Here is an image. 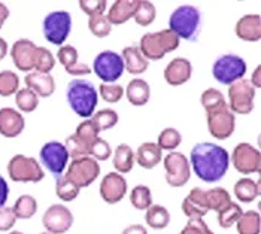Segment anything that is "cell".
I'll use <instances>...</instances> for the list:
<instances>
[{
	"label": "cell",
	"instance_id": "26",
	"mask_svg": "<svg viewBox=\"0 0 261 234\" xmlns=\"http://www.w3.org/2000/svg\"><path fill=\"white\" fill-rule=\"evenodd\" d=\"M125 96L133 106H143L149 101L151 88L149 84L141 78L132 79L125 88Z\"/></svg>",
	"mask_w": 261,
	"mask_h": 234
},
{
	"label": "cell",
	"instance_id": "33",
	"mask_svg": "<svg viewBox=\"0 0 261 234\" xmlns=\"http://www.w3.org/2000/svg\"><path fill=\"white\" fill-rule=\"evenodd\" d=\"M200 103L206 114H209L212 111H217V109H220V108L227 105L224 94H222L220 90H217V88H207V90H204L200 96Z\"/></svg>",
	"mask_w": 261,
	"mask_h": 234
},
{
	"label": "cell",
	"instance_id": "10",
	"mask_svg": "<svg viewBox=\"0 0 261 234\" xmlns=\"http://www.w3.org/2000/svg\"><path fill=\"white\" fill-rule=\"evenodd\" d=\"M255 88L249 79H241L228 87V108L233 114L248 115L254 111Z\"/></svg>",
	"mask_w": 261,
	"mask_h": 234
},
{
	"label": "cell",
	"instance_id": "3",
	"mask_svg": "<svg viewBox=\"0 0 261 234\" xmlns=\"http://www.w3.org/2000/svg\"><path fill=\"white\" fill-rule=\"evenodd\" d=\"M201 14L193 5L178 6L169 17V30L179 39L196 42L200 35Z\"/></svg>",
	"mask_w": 261,
	"mask_h": 234
},
{
	"label": "cell",
	"instance_id": "28",
	"mask_svg": "<svg viewBox=\"0 0 261 234\" xmlns=\"http://www.w3.org/2000/svg\"><path fill=\"white\" fill-rule=\"evenodd\" d=\"M234 195L242 203H251L260 195V185L251 177H242L234 184Z\"/></svg>",
	"mask_w": 261,
	"mask_h": 234
},
{
	"label": "cell",
	"instance_id": "14",
	"mask_svg": "<svg viewBox=\"0 0 261 234\" xmlns=\"http://www.w3.org/2000/svg\"><path fill=\"white\" fill-rule=\"evenodd\" d=\"M206 121H207V130L211 136L218 140H225L234 133L236 118H234V114L230 111L228 105L206 114Z\"/></svg>",
	"mask_w": 261,
	"mask_h": 234
},
{
	"label": "cell",
	"instance_id": "5",
	"mask_svg": "<svg viewBox=\"0 0 261 234\" xmlns=\"http://www.w3.org/2000/svg\"><path fill=\"white\" fill-rule=\"evenodd\" d=\"M8 175L14 182L38 184L45 177V172L36 158L17 154L8 163Z\"/></svg>",
	"mask_w": 261,
	"mask_h": 234
},
{
	"label": "cell",
	"instance_id": "16",
	"mask_svg": "<svg viewBox=\"0 0 261 234\" xmlns=\"http://www.w3.org/2000/svg\"><path fill=\"white\" fill-rule=\"evenodd\" d=\"M101 200L108 204H117L127 194V180L117 172H111L101 179L99 188Z\"/></svg>",
	"mask_w": 261,
	"mask_h": 234
},
{
	"label": "cell",
	"instance_id": "55",
	"mask_svg": "<svg viewBox=\"0 0 261 234\" xmlns=\"http://www.w3.org/2000/svg\"><path fill=\"white\" fill-rule=\"evenodd\" d=\"M249 82H251V85H252L254 88H261V67L260 66H257V67H255V70H254V73H252V78L249 79Z\"/></svg>",
	"mask_w": 261,
	"mask_h": 234
},
{
	"label": "cell",
	"instance_id": "45",
	"mask_svg": "<svg viewBox=\"0 0 261 234\" xmlns=\"http://www.w3.org/2000/svg\"><path fill=\"white\" fill-rule=\"evenodd\" d=\"M99 128H97V125L93 122V119H85V121H82L80 125L76 127V132H75V135L78 137H81L85 143H88V145H91L97 137H99Z\"/></svg>",
	"mask_w": 261,
	"mask_h": 234
},
{
	"label": "cell",
	"instance_id": "49",
	"mask_svg": "<svg viewBox=\"0 0 261 234\" xmlns=\"http://www.w3.org/2000/svg\"><path fill=\"white\" fill-rule=\"evenodd\" d=\"M57 59L63 64V67L67 70L78 63V51L72 45H61L57 53Z\"/></svg>",
	"mask_w": 261,
	"mask_h": 234
},
{
	"label": "cell",
	"instance_id": "52",
	"mask_svg": "<svg viewBox=\"0 0 261 234\" xmlns=\"http://www.w3.org/2000/svg\"><path fill=\"white\" fill-rule=\"evenodd\" d=\"M69 75H72V76H84V75H90L93 70H91V67L88 66V64H85V63H76L73 67H70V69H67L66 70Z\"/></svg>",
	"mask_w": 261,
	"mask_h": 234
},
{
	"label": "cell",
	"instance_id": "11",
	"mask_svg": "<svg viewBox=\"0 0 261 234\" xmlns=\"http://www.w3.org/2000/svg\"><path fill=\"white\" fill-rule=\"evenodd\" d=\"M163 164H164V177L166 182L173 187V188H179L184 187L190 177H191V166L188 158L176 151L169 152L167 155L163 158Z\"/></svg>",
	"mask_w": 261,
	"mask_h": 234
},
{
	"label": "cell",
	"instance_id": "7",
	"mask_svg": "<svg viewBox=\"0 0 261 234\" xmlns=\"http://www.w3.org/2000/svg\"><path fill=\"white\" fill-rule=\"evenodd\" d=\"M72 17L67 11H54L49 12L42 22L43 38L53 45L61 46L70 35Z\"/></svg>",
	"mask_w": 261,
	"mask_h": 234
},
{
	"label": "cell",
	"instance_id": "42",
	"mask_svg": "<svg viewBox=\"0 0 261 234\" xmlns=\"http://www.w3.org/2000/svg\"><path fill=\"white\" fill-rule=\"evenodd\" d=\"M91 119L97 125L99 132H105L118 124V114L114 109H101L99 112H94Z\"/></svg>",
	"mask_w": 261,
	"mask_h": 234
},
{
	"label": "cell",
	"instance_id": "50",
	"mask_svg": "<svg viewBox=\"0 0 261 234\" xmlns=\"http://www.w3.org/2000/svg\"><path fill=\"white\" fill-rule=\"evenodd\" d=\"M179 234H214L203 219H188L187 225Z\"/></svg>",
	"mask_w": 261,
	"mask_h": 234
},
{
	"label": "cell",
	"instance_id": "13",
	"mask_svg": "<svg viewBox=\"0 0 261 234\" xmlns=\"http://www.w3.org/2000/svg\"><path fill=\"white\" fill-rule=\"evenodd\" d=\"M230 161L233 163L234 169L242 175H254L258 173L261 169L260 151L246 142L236 145V148L231 152Z\"/></svg>",
	"mask_w": 261,
	"mask_h": 234
},
{
	"label": "cell",
	"instance_id": "22",
	"mask_svg": "<svg viewBox=\"0 0 261 234\" xmlns=\"http://www.w3.org/2000/svg\"><path fill=\"white\" fill-rule=\"evenodd\" d=\"M25 87L30 88L38 97H49L56 91V81L49 73L30 72L25 78Z\"/></svg>",
	"mask_w": 261,
	"mask_h": 234
},
{
	"label": "cell",
	"instance_id": "6",
	"mask_svg": "<svg viewBox=\"0 0 261 234\" xmlns=\"http://www.w3.org/2000/svg\"><path fill=\"white\" fill-rule=\"evenodd\" d=\"M246 61L236 54H224L214 61L212 76L221 85H231L241 81L246 73Z\"/></svg>",
	"mask_w": 261,
	"mask_h": 234
},
{
	"label": "cell",
	"instance_id": "54",
	"mask_svg": "<svg viewBox=\"0 0 261 234\" xmlns=\"http://www.w3.org/2000/svg\"><path fill=\"white\" fill-rule=\"evenodd\" d=\"M121 234H148V230L142 224H133V225L125 227Z\"/></svg>",
	"mask_w": 261,
	"mask_h": 234
},
{
	"label": "cell",
	"instance_id": "57",
	"mask_svg": "<svg viewBox=\"0 0 261 234\" xmlns=\"http://www.w3.org/2000/svg\"><path fill=\"white\" fill-rule=\"evenodd\" d=\"M6 54H8V42L3 38H0V60L5 59Z\"/></svg>",
	"mask_w": 261,
	"mask_h": 234
},
{
	"label": "cell",
	"instance_id": "9",
	"mask_svg": "<svg viewBox=\"0 0 261 234\" xmlns=\"http://www.w3.org/2000/svg\"><path fill=\"white\" fill-rule=\"evenodd\" d=\"M103 84H115L124 73V61L115 51H103L96 56L91 69Z\"/></svg>",
	"mask_w": 261,
	"mask_h": 234
},
{
	"label": "cell",
	"instance_id": "23",
	"mask_svg": "<svg viewBox=\"0 0 261 234\" xmlns=\"http://www.w3.org/2000/svg\"><path fill=\"white\" fill-rule=\"evenodd\" d=\"M121 57L124 61V69L130 75H142L148 70L149 61L142 56L138 45H128L122 49Z\"/></svg>",
	"mask_w": 261,
	"mask_h": 234
},
{
	"label": "cell",
	"instance_id": "53",
	"mask_svg": "<svg viewBox=\"0 0 261 234\" xmlns=\"http://www.w3.org/2000/svg\"><path fill=\"white\" fill-rule=\"evenodd\" d=\"M8 197H9V185L6 182V179L0 175V207L6 206Z\"/></svg>",
	"mask_w": 261,
	"mask_h": 234
},
{
	"label": "cell",
	"instance_id": "17",
	"mask_svg": "<svg viewBox=\"0 0 261 234\" xmlns=\"http://www.w3.org/2000/svg\"><path fill=\"white\" fill-rule=\"evenodd\" d=\"M38 46L29 39H18L11 48V59L21 72H30L35 69Z\"/></svg>",
	"mask_w": 261,
	"mask_h": 234
},
{
	"label": "cell",
	"instance_id": "20",
	"mask_svg": "<svg viewBox=\"0 0 261 234\" xmlns=\"http://www.w3.org/2000/svg\"><path fill=\"white\" fill-rule=\"evenodd\" d=\"M24 117L21 112L12 108H2L0 109V135L8 139L20 136L24 130Z\"/></svg>",
	"mask_w": 261,
	"mask_h": 234
},
{
	"label": "cell",
	"instance_id": "37",
	"mask_svg": "<svg viewBox=\"0 0 261 234\" xmlns=\"http://www.w3.org/2000/svg\"><path fill=\"white\" fill-rule=\"evenodd\" d=\"M155 17H157V9H155L154 3L148 2V0H139L136 14L133 17L136 24H139L142 27H148L154 22Z\"/></svg>",
	"mask_w": 261,
	"mask_h": 234
},
{
	"label": "cell",
	"instance_id": "36",
	"mask_svg": "<svg viewBox=\"0 0 261 234\" xmlns=\"http://www.w3.org/2000/svg\"><path fill=\"white\" fill-rule=\"evenodd\" d=\"M15 103L21 112L30 114L39 106V97L30 88H20L15 93Z\"/></svg>",
	"mask_w": 261,
	"mask_h": 234
},
{
	"label": "cell",
	"instance_id": "44",
	"mask_svg": "<svg viewBox=\"0 0 261 234\" xmlns=\"http://www.w3.org/2000/svg\"><path fill=\"white\" fill-rule=\"evenodd\" d=\"M88 29L96 38H106L112 32V24L106 18V15H97L88 18Z\"/></svg>",
	"mask_w": 261,
	"mask_h": 234
},
{
	"label": "cell",
	"instance_id": "27",
	"mask_svg": "<svg viewBox=\"0 0 261 234\" xmlns=\"http://www.w3.org/2000/svg\"><path fill=\"white\" fill-rule=\"evenodd\" d=\"M135 152L133 149L127 145V143H121L115 148V152H114V160H112V164L117 170V173H128L132 172L133 166H135Z\"/></svg>",
	"mask_w": 261,
	"mask_h": 234
},
{
	"label": "cell",
	"instance_id": "43",
	"mask_svg": "<svg viewBox=\"0 0 261 234\" xmlns=\"http://www.w3.org/2000/svg\"><path fill=\"white\" fill-rule=\"evenodd\" d=\"M56 66V59L49 49L45 46H38V54H36V63H35V72L39 73H49Z\"/></svg>",
	"mask_w": 261,
	"mask_h": 234
},
{
	"label": "cell",
	"instance_id": "8",
	"mask_svg": "<svg viewBox=\"0 0 261 234\" xmlns=\"http://www.w3.org/2000/svg\"><path fill=\"white\" fill-rule=\"evenodd\" d=\"M100 175V166L99 161H96L91 157H81L72 160L67 170L64 172V177L72 180L80 188L90 187Z\"/></svg>",
	"mask_w": 261,
	"mask_h": 234
},
{
	"label": "cell",
	"instance_id": "30",
	"mask_svg": "<svg viewBox=\"0 0 261 234\" xmlns=\"http://www.w3.org/2000/svg\"><path fill=\"white\" fill-rule=\"evenodd\" d=\"M12 211L17 219H30L38 212V200L30 194L20 195L15 200Z\"/></svg>",
	"mask_w": 261,
	"mask_h": 234
},
{
	"label": "cell",
	"instance_id": "39",
	"mask_svg": "<svg viewBox=\"0 0 261 234\" xmlns=\"http://www.w3.org/2000/svg\"><path fill=\"white\" fill-rule=\"evenodd\" d=\"M242 214H243V211H242L241 206L238 203L231 201L230 204H227L222 211L218 212V224H220V227L221 228L233 227L238 222V219L242 216Z\"/></svg>",
	"mask_w": 261,
	"mask_h": 234
},
{
	"label": "cell",
	"instance_id": "4",
	"mask_svg": "<svg viewBox=\"0 0 261 234\" xmlns=\"http://www.w3.org/2000/svg\"><path fill=\"white\" fill-rule=\"evenodd\" d=\"M181 39L170 32L169 29L160 30V32H152V33H145L139 42V49L142 56L148 60H161L167 53H172L179 48Z\"/></svg>",
	"mask_w": 261,
	"mask_h": 234
},
{
	"label": "cell",
	"instance_id": "56",
	"mask_svg": "<svg viewBox=\"0 0 261 234\" xmlns=\"http://www.w3.org/2000/svg\"><path fill=\"white\" fill-rule=\"evenodd\" d=\"M8 17H9V9H8V6H6L5 3L0 2V29H2L3 24L6 22Z\"/></svg>",
	"mask_w": 261,
	"mask_h": 234
},
{
	"label": "cell",
	"instance_id": "48",
	"mask_svg": "<svg viewBox=\"0 0 261 234\" xmlns=\"http://www.w3.org/2000/svg\"><path fill=\"white\" fill-rule=\"evenodd\" d=\"M80 8L82 12H85L88 15V18L105 15L108 2L106 0H80Z\"/></svg>",
	"mask_w": 261,
	"mask_h": 234
},
{
	"label": "cell",
	"instance_id": "15",
	"mask_svg": "<svg viewBox=\"0 0 261 234\" xmlns=\"http://www.w3.org/2000/svg\"><path fill=\"white\" fill-rule=\"evenodd\" d=\"M73 214L64 204H53L49 206L42 216V224L46 233L64 234L73 225Z\"/></svg>",
	"mask_w": 261,
	"mask_h": 234
},
{
	"label": "cell",
	"instance_id": "58",
	"mask_svg": "<svg viewBox=\"0 0 261 234\" xmlns=\"http://www.w3.org/2000/svg\"><path fill=\"white\" fill-rule=\"evenodd\" d=\"M8 234H22L21 231H11V233H8Z\"/></svg>",
	"mask_w": 261,
	"mask_h": 234
},
{
	"label": "cell",
	"instance_id": "24",
	"mask_svg": "<svg viewBox=\"0 0 261 234\" xmlns=\"http://www.w3.org/2000/svg\"><path fill=\"white\" fill-rule=\"evenodd\" d=\"M139 0H117L109 9V14L106 18L112 25H121L132 20L136 14Z\"/></svg>",
	"mask_w": 261,
	"mask_h": 234
},
{
	"label": "cell",
	"instance_id": "35",
	"mask_svg": "<svg viewBox=\"0 0 261 234\" xmlns=\"http://www.w3.org/2000/svg\"><path fill=\"white\" fill-rule=\"evenodd\" d=\"M81 188L64 176L56 177V194L63 201H73L80 195Z\"/></svg>",
	"mask_w": 261,
	"mask_h": 234
},
{
	"label": "cell",
	"instance_id": "46",
	"mask_svg": "<svg viewBox=\"0 0 261 234\" xmlns=\"http://www.w3.org/2000/svg\"><path fill=\"white\" fill-rule=\"evenodd\" d=\"M111 155H112V148L105 139L97 137L90 145V157L94 158L96 161H106V160H109Z\"/></svg>",
	"mask_w": 261,
	"mask_h": 234
},
{
	"label": "cell",
	"instance_id": "38",
	"mask_svg": "<svg viewBox=\"0 0 261 234\" xmlns=\"http://www.w3.org/2000/svg\"><path fill=\"white\" fill-rule=\"evenodd\" d=\"M20 90V78L12 70H2L0 72V96L9 97Z\"/></svg>",
	"mask_w": 261,
	"mask_h": 234
},
{
	"label": "cell",
	"instance_id": "41",
	"mask_svg": "<svg viewBox=\"0 0 261 234\" xmlns=\"http://www.w3.org/2000/svg\"><path fill=\"white\" fill-rule=\"evenodd\" d=\"M64 146L69 152V157L75 158H81V157H90V145L85 143L81 137L76 135H70L66 137L64 140Z\"/></svg>",
	"mask_w": 261,
	"mask_h": 234
},
{
	"label": "cell",
	"instance_id": "2",
	"mask_svg": "<svg viewBox=\"0 0 261 234\" xmlns=\"http://www.w3.org/2000/svg\"><path fill=\"white\" fill-rule=\"evenodd\" d=\"M66 100L78 117L88 119L96 112L99 94L93 82L81 78L72 79L66 88Z\"/></svg>",
	"mask_w": 261,
	"mask_h": 234
},
{
	"label": "cell",
	"instance_id": "12",
	"mask_svg": "<svg viewBox=\"0 0 261 234\" xmlns=\"http://www.w3.org/2000/svg\"><path fill=\"white\" fill-rule=\"evenodd\" d=\"M40 163L43 164V167L51 173L53 176L59 177L64 175L67 161H69V152L64 146V143L57 142V140H51L46 142L39 152Z\"/></svg>",
	"mask_w": 261,
	"mask_h": 234
},
{
	"label": "cell",
	"instance_id": "21",
	"mask_svg": "<svg viewBox=\"0 0 261 234\" xmlns=\"http://www.w3.org/2000/svg\"><path fill=\"white\" fill-rule=\"evenodd\" d=\"M234 33L245 42H258L261 39V17L258 14L245 15L236 22Z\"/></svg>",
	"mask_w": 261,
	"mask_h": 234
},
{
	"label": "cell",
	"instance_id": "19",
	"mask_svg": "<svg viewBox=\"0 0 261 234\" xmlns=\"http://www.w3.org/2000/svg\"><path fill=\"white\" fill-rule=\"evenodd\" d=\"M163 76H164V81L172 87L182 85L188 82L193 76V64L190 63V60L176 57L166 66Z\"/></svg>",
	"mask_w": 261,
	"mask_h": 234
},
{
	"label": "cell",
	"instance_id": "59",
	"mask_svg": "<svg viewBox=\"0 0 261 234\" xmlns=\"http://www.w3.org/2000/svg\"><path fill=\"white\" fill-rule=\"evenodd\" d=\"M40 234H51V233H46V231H45V233H40Z\"/></svg>",
	"mask_w": 261,
	"mask_h": 234
},
{
	"label": "cell",
	"instance_id": "18",
	"mask_svg": "<svg viewBox=\"0 0 261 234\" xmlns=\"http://www.w3.org/2000/svg\"><path fill=\"white\" fill-rule=\"evenodd\" d=\"M181 207L188 219H203L211 212L206 191L200 187H196L188 193V195L182 200Z\"/></svg>",
	"mask_w": 261,
	"mask_h": 234
},
{
	"label": "cell",
	"instance_id": "40",
	"mask_svg": "<svg viewBox=\"0 0 261 234\" xmlns=\"http://www.w3.org/2000/svg\"><path fill=\"white\" fill-rule=\"evenodd\" d=\"M181 133L176 128H173V127H167V128H164L160 133L159 140H157V145H159V148H160L161 151L166 149V151L172 152V151H175L181 145Z\"/></svg>",
	"mask_w": 261,
	"mask_h": 234
},
{
	"label": "cell",
	"instance_id": "25",
	"mask_svg": "<svg viewBox=\"0 0 261 234\" xmlns=\"http://www.w3.org/2000/svg\"><path fill=\"white\" fill-rule=\"evenodd\" d=\"M161 160H163V151L154 142L142 143L135 154V161L141 166L142 169H146V170L154 169Z\"/></svg>",
	"mask_w": 261,
	"mask_h": 234
},
{
	"label": "cell",
	"instance_id": "34",
	"mask_svg": "<svg viewBox=\"0 0 261 234\" xmlns=\"http://www.w3.org/2000/svg\"><path fill=\"white\" fill-rule=\"evenodd\" d=\"M130 203L138 211H146L152 206V194L149 187L136 185L130 193Z\"/></svg>",
	"mask_w": 261,
	"mask_h": 234
},
{
	"label": "cell",
	"instance_id": "31",
	"mask_svg": "<svg viewBox=\"0 0 261 234\" xmlns=\"http://www.w3.org/2000/svg\"><path fill=\"white\" fill-rule=\"evenodd\" d=\"M238 234H260L261 218L257 211H246L236 222Z\"/></svg>",
	"mask_w": 261,
	"mask_h": 234
},
{
	"label": "cell",
	"instance_id": "47",
	"mask_svg": "<svg viewBox=\"0 0 261 234\" xmlns=\"http://www.w3.org/2000/svg\"><path fill=\"white\" fill-rule=\"evenodd\" d=\"M100 97L108 103H118L124 96V88L118 84H103L99 87Z\"/></svg>",
	"mask_w": 261,
	"mask_h": 234
},
{
	"label": "cell",
	"instance_id": "1",
	"mask_svg": "<svg viewBox=\"0 0 261 234\" xmlns=\"http://www.w3.org/2000/svg\"><path fill=\"white\" fill-rule=\"evenodd\" d=\"M190 166L200 180L206 184L220 182L230 167V155L225 148L212 142L196 143L191 149Z\"/></svg>",
	"mask_w": 261,
	"mask_h": 234
},
{
	"label": "cell",
	"instance_id": "29",
	"mask_svg": "<svg viewBox=\"0 0 261 234\" xmlns=\"http://www.w3.org/2000/svg\"><path fill=\"white\" fill-rule=\"evenodd\" d=\"M145 222L148 227L154 230H163L170 222V214L169 211L161 204H152L149 209H146L145 214Z\"/></svg>",
	"mask_w": 261,
	"mask_h": 234
},
{
	"label": "cell",
	"instance_id": "32",
	"mask_svg": "<svg viewBox=\"0 0 261 234\" xmlns=\"http://www.w3.org/2000/svg\"><path fill=\"white\" fill-rule=\"evenodd\" d=\"M206 197H207V204H209V211L214 212H220L222 211L227 204L231 203V195L228 194V191L222 187H217V188H211L206 191Z\"/></svg>",
	"mask_w": 261,
	"mask_h": 234
},
{
	"label": "cell",
	"instance_id": "51",
	"mask_svg": "<svg viewBox=\"0 0 261 234\" xmlns=\"http://www.w3.org/2000/svg\"><path fill=\"white\" fill-rule=\"evenodd\" d=\"M17 222V216L14 215L12 207L2 206L0 207V231H9L14 228Z\"/></svg>",
	"mask_w": 261,
	"mask_h": 234
}]
</instances>
